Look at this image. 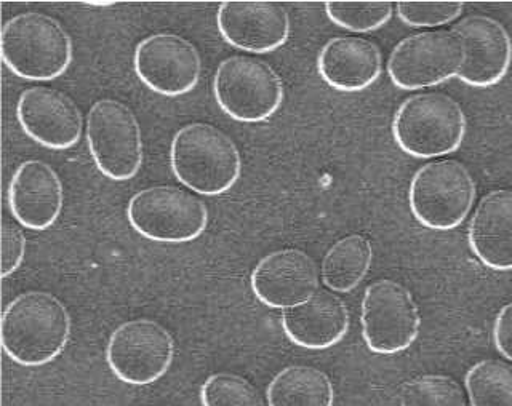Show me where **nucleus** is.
Returning a JSON list of instances; mask_svg holds the SVG:
<instances>
[{"instance_id":"23","label":"nucleus","mask_w":512,"mask_h":406,"mask_svg":"<svg viewBox=\"0 0 512 406\" xmlns=\"http://www.w3.org/2000/svg\"><path fill=\"white\" fill-rule=\"evenodd\" d=\"M471 406H512V365L501 360L477 362L464 376Z\"/></svg>"},{"instance_id":"29","label":"nucleus","mask_w":512,"mask_h":406,"mask_svg":"<svg viewBox=\"0 0 512 406\" xmlns=\"http://www.w3.org/2000/svg\"><path fill=\"white\" fill-rule=\"evenodd\" d=\"M493 344L504 359L512 363V303L501 307L492 330Z\"/></svg>"},{"instance_id":"19","label":"nucleus","mask_w":512,"mask_h":406,"mask_svg":"<svg viewBox=\"0 0 512 406\" xmlns=\"http://www.w3.org/2000/svg\"><path fill=\"white\" fill-rule=\"evenodd\" d=\"M280 325L295 346L306 351H327L348 335V307L330 291H317L306 303L282 312Z\"/></svg>"},{"instance_id":"20","label":"nucleus","mask_w":512,"mask_h":406,"mask_svg":"<svg viewBox=\"0 0 512 406\" xmlns=\"http://www.w3.org/2000/svg\"><path fill=\"white\" fill-rule=\"evenodd\" d=\"M472 255L495 272H512V191L496 189L480 199L468 227Z\"/></svg>"},{"instance_id":"3","label":"nucleus","mask_w":512,"mask_h":406,"mask_svg":"<svg viewBox=\"0 0 512 406\" xmlns=\"http://www.w3.org/2000/svg\"><path fill=\"white\" fill-rule=\"evenodd\" d=\"M466 130L468 122L460 104L434 92L407 98L391 125L397 148L416 160L450 156L463 146Z\"/></svg>"},{"instance_id":"4","label":"nucleus","mask_w":512,"mask_h":406,"mask_svg":"<svg viewBox=\"0 0 512 406\" xmlns=\"http://www.w3.org/2000/svg\"><path fill=\"white\" fill-rule=\"evenodd\" d=\"M0 56L16 77L50 82L71 66V37L50 16L21 13L8 20L0 32Z\"/></svg>"},{"instance_id":"21","label":"nucleus","mask_w":512,"mask_h":406,"mask_svg":"<svg viewBox=\"0 0 512 406\" xmlns=\"http://www.w3.org/2000/svg\"><path fill=\"white\" fill-rule=\"evenodd\" d=\"M373 261L372 243L359 234L346 235L325 253L320 279L327 290L351 293L367 277Z\"/></svg>"},{"instance_id":"24","label":"nucleus","mask_w":512,"mask_h":406,"mask_svg":"<svg viewBox=\"0 0 512 406\" xmlns=\"http://www.w3.org/2000/svg\"><path fill=\"white\" fill-rule=\"evenodd\" d=\"M396 13L389 0H328L325 15L338 28L352 34H368L384 28Z\"/></svg>"},{"instance_id":"6","label":"nucleus","mask_w":512,"mask_h":406,"mask_svg":"<svg viewBox=\"0 0 512 406\" xmlns=\"http://www.w3.org/2000/svg\"><path fill=\"white\" fill-rule=\"evenodd\" d=\"M218 108L239 124H261L276 116L284 103V84L264 61L231 56L221 61L213 77Z\"/></svg>"},{"instance_id":"5","label":"nucleus","mask_w":512,"mask_h":406,"mask_svg":"<svg viewBox=\"0 0 512 406\" xmlns=\"http://www.w3.org/2000/svg\"><path fill=\"white\" fill-rule=\"evenodd\" d=\"M476 202V183L458 160H434L416 170L408 186V207L416 223L436 232L453 231Z\"/></svg>"},{"instance_id":"16","label":"nucleus","mask_w":512,"mask_h":406,"mask_svg":"<svg viewBox=\"0 0 512 406\" xmlns=\"http://www.w3.org/2000/svg\"><path fill=\"white\" fill-rule=\"evenodd\" d=\"M16 119L24 135L52 151L74 148L82 135V116L76 103L53 88L24 90L16 104Z\"/></svg>"},{"instance_id":"28","label":"nucleus","mask_w":512,"mask_h":406,"mask_svg":"<svg viewBox=\"0 0 512 406\" xmlns=\"http://www.w3.org/2000/svg\"><path fill=\"white\" fill-rule=\"evenodd\" d=\"M26 255V237L16 224L7 219L0 227V275L8 279L20 269Z\"/></svg>"},{"instance_id":"18","label":"nucleus","mask_w":512,"mask_h":406,"mask_svg":"<svg viewBox=\"0 0 512 406\" xmlns=\"http://www.w3.org/2000/svg\"><path fill=\"white\" fill-rule=\"evenodd\" d=\"M317 71L328 87L340 93H360L380 80L383 58L370 40L341 36L328 40L317 56Z\"/></svg>"},{"instance_id":"8","label":"nucleus","mask_w":512,"mask_h":406,"mask_svg":"<svg viewBox=\"0 0 512 406\" xmlns=\"http://www.w3.org/2000/svg\"><path fill=\"white\" fill-rule=\"evenodd\" d=\"M360 325L368 351L391 357L415 344L420 335V311L404 285L381 279L365 290Z\"/></svg>"},{"instance_id":"14","label":"nucleus","mask_w":512,"mask_h":406,"mask_svg":"<svg viewBox=\"0 0 512 406\" xmlns=\"http://www.w3.org/2000/svg\"><path fill=\"white\" fill-rule=\"evenodd\" d=\"M464 50V61L456 79L466 87H496L508 76L512 64V40L500 21L490 16L472 15L452 29Z\"/></svg>"},{"instance_id":"9","label":"nucleus","mask_w":512,"mask_h":406,"mask_svg":"<svg viewBox=\"0 0 512 406\" xmlns=\"http://www.w3.org/2000/svg\"><path fill=\"white\" fill-rule=\"evenodd\" d=\"M133 231L159 243H189L204 234L208 211L204 203L183 189L156 186L136 192L127 205Z\"/></svg>"},{"instance_id":"11","label":"nucleus","mask_w":512,"mask_h":406,"mask_svg":"<svg viewBox=\"0 0 512 406\" xmlns=\"http://www.w3.org/2000/svg\"><path fill=\"white\" fill-rule=\"evenodd\" d=\"M175 343L167 330L152 320H130L112 331L106 362L112 375L130 386H149L167 375Z\"/></svg>"},{"instance_id":"25","label":"nucleus","mask_w":512,"mask_h":406,"mask_svg":"<svg viewBox=\"0 0 512 406\" xmlns=\"http://www.w3.org/2000/svg\"><path fill=\"white\" fill-rule=\"evenodd\" d=\"M400 406H466L463 389L442 375L420 376L404 384Z\"/></svg>"},{"instance_id":"17","label":"nucleus","mask_w":512,"mask_h":406,"mask_svg":"<svg viewBox=\"0 0 512 406\" xmlns=\"http://www.w3.org/2000/svg\"><path fill=\"white\" fill-rule=\"evenodd\" d=\"M63 200L60 176L42 160L23 162L8 184V208L29 231L50 229L60 218Z\"/></svg>"},{"instance_id":"22","label":"nucleus","mask_w":512,"mask_h":406,"mask_svg":"<svg viewBox=\"0 0 512 406\" xmlns=\"http://www.w3.org/2000/svg\"><path fill=\"white\" fill-rule=\"evenodd\" d=\"M266 400L268 406H333L335 389L324 371L293 365L274 376Z\"/></svg>"},{"instance_id":"13","label":"nucleus","mask_w":512,"mask_h":406,"mask_svg":"<svg viewBox=\"0 0 512 406\" xmlns=\"http://www.w3.org/2000/svg\"><path fill=\"white\" fill-rule=\"evenodd\" d=\"M221 39L253 55H268L287 44L292 24L287 10L271 0H226L216 12Z\"/></svg>"},{"instance_id":"12","label":"nucleus","mask_w":512,"mask_h":406,"mask_svg":"<svg viewBox=\"0 0 512 406\" xmlns=\"http://www.w3.org/2000/svg\"><path fill=\"white\" fill-rule=\"evenodd\" d=\"M133 69L141 84L151 92L178 98L188 95L199 84L202 61L188 40L157 32L136 45Z\"/></svg>"},{"instance_id":"2","label":"nucleus","mask_w":512,"mask_h":406,"mask_svg":"<svg viewBox=\"0 0 512 406\" xmlns=\"http://www.w3.org/2000/svg\"><path fill=\"white\" fill-rule=\"evenodd\" d=\"M170 167L184 188L205 197L223 196L242 175L236 144L204 122L184 125L175 133L170 144Z\"/></svg>"},{"instance_id":"10","label":"nucleus","mask_w":512,"mask_h":406,"mask_svg":"<svg viewBox=\"0 0 512 406\" xmlns=\"http://www.w3.org/2000/svg\"><path fill=\"white\" fill-rule=\"evenodd\" d=\"M464 50L452 31H426L400 40L386 71L394 87L418 92L447 84L460 74Z\"/></svg>"},{"instance_id":"15","label":"nucleus","mask_w":512,"mask_h":406,"mask_svg":"<svg viewBox=\"0 0 512 406\" xmlns=\"http://www.w3.org/2000/svg\"><path fill=\"white\" fill-rule=\"evenodd\" d=\"M253 296L269 309L287 311L319 291V271L311 256L296 248L274 251L250 275Z\"/></svg>"},{"instance_id":"26","label":"nucleus","mask_w":512,"mask_h":406,"mask_svg":"<svg viewBox=\"0 0 512 406\" xmlns=\"http://www.w3.org/2000/svg\"><path fill=\"white\" fill-rule=\"evenodd\" d=\"M461 0H399L396 16L408 28H440L455 23L463 15Z\"/></svg>"},{"instance_id":"27","label":"nucleus","mask_w":512,"mask_h":406,"mask_svg":"<svg viewBox=\"0 0 512 406\" xmlns=\"http://www.w3.org/2000/svg\"><path fill=\"white\" fill-rule=\"evenodd\" d=\"M200 402L204 406H264L255 387L232 373L208 376L200 387Z\"/></svg>"},{"instance_id":"1","label":"nucleus","mask_w":512,"mask_h":406,"mask_svg":"<svg viewBox=\"0 0 512 406\" xmlns=\"http://www.w3.org/2000/svg\"><path fill=\"white\" fill-rule=\"evenodd\" d=\"M71 338V317L60 299L28 291L7 304L0 320V344L8 359L24 368L58 359Z\"/></svg>"},{"instance_id":"7","label":"nucleus","mask_w":512,"mask_h":406,"mask_svg":"<svg viewBox=\"0 0 512 406\" xmlns=\"http://www.w3.org/2000/svg\"><path fill=\"white\" fill-rule=\"evenodd\" d=\"M87 144L104 178L124 183L140 172L143 164L140 125L125 104L116 100L93 104L87 117Z\"/></svg>"}]
</instances>
